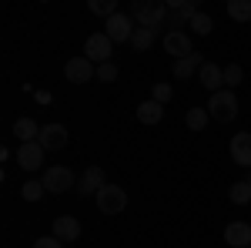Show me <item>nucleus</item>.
I'll return each instance as SVG.
<instances>
[{
	"instance_id": "nucleus-2",
	"label": "nucleus",
	"mask_w": 251,
	"mask_h": 248,
	"mask_svg": "<svg viewBox=\"0 0 251 248\" xmlns=\"http://www.w3.org/2000/svg\"><path fill=\"white\" fill-rule=\"evenodd\" d=\"M208 114H211V121H218V124H231L234 117H238V97H234V91H218V94L208 97Z\"/></svg>"
},
{
	"instance_id": "nucleus-16",
	"label": "nucleus",
	"mask_w": 251,
	"mask_h": 248,
	"mask_svg": "<svg viewBox=\"0 0 251 248\" xmlns=\"http://www.w3.org/2000/svg\"><path fill=\"white\" fill-rule=\"evenodd\" d=\"M204 67V57L194 51V54H188V57H181V60H174V67H171V74L177 77V81H188V77H194L198 71Z\"/></svg>"
},
{
	"instance_id": "nucleus-30",
	"label": "nucleus",
	"mask_w": 251,
	"mask_h": 248,
	"mask_svg": "<svg viewBox=\"0 0 251 248\" xmlns=\"http://www.w3.org/2000/svg\"><path fill=\"white\" fill-rule=\"evenodd\" d=\"M34 248H64V242L54 238V235H40L37 242H34Z\"/></svg>"
},
{
	"instance_id": "nucleus-31",
	"label": "nucleus",
	"mask_w": 251,
	"mask_h": 248,
	"mask_svg": "<svg viewBox=\"0 0 251 248\" xmlns=\"http://www.w3.org/2000/svg\"><path fill=\"white\" fill-rule=\"evenodd\" d=\"M245 181H248V185H251V171H248V178H245Z\"/></svg>"
},
{
	"instance_id": "nucleus-10",
	"label": "nucleus",
	"mask_w": 251,
	"mask_h": 248,
	"mask_svg": "<svg viewBox=\"0 0 251 248\" xmlns=\"http://www.w3.org/2000/svg\"><path fill=\"white\" fill-rule=\"evenodd\" d=\"M104 185H107V178H104V171L94 165V168H87V171L77 178V188H74V191H77L80 198H91V194H97Z\"/></svg>"
},
{
	"instance_id": "nucleus-13",
	"label": "nucleus",
	"mask_w": 251,
	"mask_h": 248,
	"mask_svg": "<svg viewBox=\"0 0 251 248\" xmlns=\"http://www.w3.org/2000/svg\"><path fill=\"white\" fill-rule=\"evenodd\" d=\"M54 238H60L64 245H67V242H77L80 238V221L74 215H57V218H54Z\"/></svg>"
},
{
	"instance_id": "nucleus-32",
	"label": "nucleus",
	"mask_w": 251,
	"mask_h": 248,
	"mask_svg": "<svg viewBox=\"0 0 251 248\" xmlns=\"http://www.w3.org/2000/svg\"><path fill=\"white\" fill-rule=\"evenodd\" d=\"M248 248H251V245H248Z\"/></svg>"
},
{
	"instance_id": "nucleus-14",
	"label": "nucleus",
	"mask_w": 251,
	"mask_h": 248,
	"mask_svg": "<svg viewBox=\"0 0 251 248\" xmlns=\"http://www.w3.org/2000/svg\"><path fill=\"white\" fill-rule=\"evenodd\" d=\"M231 161L251 171V131H241L231 138Z\"/></svg>"
},
{
	"instance_id": "nucleus-17",
	"label": "nucleus",
	"mask_w": 251,
	"mask_h": 248,
	"mask_svg": "<svg viewBox=\"0 0 251 248\" xmlns=\"http://www.w3.org/2000/svg\"><path fill=\"white\" fill-rule=\"evenodd\" d=\"M225 242L231 248H248L251 245V225L248 221H231L225 228Z\"/></svg>"
},
{
	"instance_id": "nucleus-8",
	"label": "nucleus",
	"mask_w": 251,
	"mask_h": 248,
	"mask_svg": "<svg viewBox=\"0 0 251 248\" xmlns=\"http://www.w3.org/2000/svg\"><path fill=\"white\" fill-rule=\"evenodd\" d=\"M97 74V64H91V60L84 57H71L67 64H64V77L71 81V84H87V81H94Z\"/></svg>"
},
{
	"instance_id": "nucleus-19",
	"label": "nucleus",
	"mask_w": 251,
	"mask_h": 248,
	"mask_svg": "<svg viewBox=\"0 0 251 248\" xmlns=\"http://www.w3.org/2000/svg\"><path fill=\"white\" fill-rule=\"evenodd\" d=\"M161 117H164V104H157V101H144V104H137V121L141 124H161Z\"/></svg>"
},
{
	"instance_id": "nucleus-23",
	"label": "nucleus",
	"mask_w": 251,
	"mask_h": 248,
	"mask_svg": "<svg viewBox=\"0 0 251 248\" xmlns=\"http://www.w3.org/2000/svg\"><path fill=\"white\" fill-rule=\"evenodd\" d=\"M44 191H47V188H44V181H24V185H20V198L34 205V201L44 198Z\"/></svg>"
},
{
	"instance_id": "nucleus-24",
	"label": "nucleus",
	"mask_w": 251,
	"mask_h": 248,
	"mask_svg": "<svg viewBox=\"0 0 251 248\" xmlns=\"http://www.w3.org/2000/svg\"><path fill=\"white\" fill-rule=\"evenodd\" d=\"M87 10H91V14H97V17H114L117 14V0H91V3H87Z\"/></svg>"
},
{
	"instance_id": "nucleus-4",
	"label": "nucleus",
	"mask_w": 251,
	"mask_h": 248,
	"mask_svg": "<svg viewBox=\"0 0 251 248\" xmlns=\"http://www.w3.org/2000/svg\"><path fill=\"white\" fill-rule=\"evenodd\" d=\"M201 10H198V0H168V27L171 30H181L184 24H191Z\"/></svg>"
},
{
	"instance_id": "nucleus-3",
	"label": "nucleus",
	"mask_w": 251,
	"mask_h": 248,
	"mask_svg": "<svg viewBox=\"0 0 251 248\" xmlns=\"http://www.w3.org/2000/svg\"><path fill=\"white\" fill-rule=\"evenodd\" d=\"M97 208H100V215H121V211L127 208V191L117 188V185H104V188L94 194Z\"/></svg>"
},
{
	"instance_id": "nucleus-7",
	"label": "nucleus",
	"mask_w": 251,
	"mask_h": 248,
	"mask_svg": "<svg viewBox=\"0 0 251 248\" xmlns=\"http://www.w3.org/2000/svg\"><path fill=\"white\" fill-rule=\"evenodd\" d=\"M134 30H137V27H134V17H131V14H121V10H117L114 17L104 24V34L114 40V44H131Z\"/></svg>"
},
{
	"instance_id": "nucleus-12",
	"label": "nucleus",
	"mask_w": 251,
	"mask_h": 248,
	"mask_svg": "<svg viewBox=\"0 0 251 248\" xmlns=\"http://www.w3.org/2000/svg\"><path fill=\"white\" fill-rule=\"evenodd\" d=\"M164 51H168V54H174V60H181V57H188V54H194L191 37H188L184 30H168V34H164Z\"/></svg>"
},
{
	"instance_id": "nucleus-25",
	"label": "nucleus",
	"mask_w": 251,
	"mask_h": 248,
	"mask_svg": "<svg viewBox=\"0 0 251 248\" xmlns=\"http://www.w3.org/2000/svg\"><path fill=\"white\" fill-rule=\"evenodd\" d=\"M151 44H154V30H148V27H137L134 37H131V47H134V51H148Z\"/></svg>"
},
{
	"instance_id": "nucleus-27",
	"label": "nucleus",
	"mask_w": 251,
	"mask_h": 248,
	"mask_svg": "<svg viewBox=\"0 0 251 248\" xmlns=\"http://www.w3.org/2000/svg\"><path fill=\"white\" fill-rule=\"evenodd\" d=\"M241 81H245V71H241V64H228V67H225V87H228V91H234Z\"/></svg>"
},
{
	"instance_id": "nucleus-28",
	"label": "nucleus",
	"mask_w": 251,
	"mask_h": 248,
	"mask_svg": "<svg viewBox=\"0 0 251 248\" xmlns=\"http://www.w3.org/2000/svg\"><path fill=\"white\" fill-rule=\"evenodd\" d=\"M94 81H100V84H111V81H117V64H114V60H107V64H97Z\"/></svg>"
},
{
	"instance_id": "nucleus-21",
	"label": "nucleus",
	"mask_w": 251,
	"mask_h": 248,
	"mask_svg": "<svg viewBox=\"0 0 251 248\" xmlns=\"http://www.w3.org/2000/svg\"><path fill=\"white\" fill-rule=\"evenodd\" d=\"M228 17L238 24H248L251 20V0H231L228 3Z\"/></svg>"
},
{
	"instance_id": "nucleus-1",
	"label": "nucleus",
	"mask_w": 251,
	"mask_h": 248,
	"mask_svg": "<svg viewBox=\"0 0 251 248\" xmlns=\"http://www.w3.org/2000/svg\"><path fill=\"white\" fill-rule=\"evenodd\" d=\"M131 17L137 20V27H148L157 34V27L168 20V0H134Z\"/></svg>"
},
{
	"instance_id": "nucleus-15",
	"label": "nucleus",
	"mask_w": 251,
	"mask_h": 248,
	"mask_svg": "<svg viewBox=\"0 0 251 248\" xmlns=\"http://www.w3.org/2000/svg\"><path fill=\"white\" fill-rule=\"evenodd\" d=\"M198 81H201L211 94H218V91H225V67H218V64H211V60H204V67L198 71Z\"/></svg>"
},
{
	"instance_id": "nucleus-11",
	"label": "nucleus",
	"mask_w": 251,
	"mask_h": 248,
	"mask_svg": "<svg viewBox=\"0 0 251 248\" xmlns=\"http://www.w3.org/2000/svg\"><path fill=\"white\" fill-rule=\"evenodd\" d=\"M44 154H47V151L40 148L37 141H30V144H20L14 158H17V165L24 168V171H37L40 165H44Z\"/></svg>"
},
{
	"instance_id": "nucleus-20",
	"label": "nucleus",
	"mask_w": 251,
	"mask_h": 248,
	"mask_svg": "<svg viewBox=\"0 0 251 248\" xmlns=\"http://www.w3.org/2000/svg\"><path fill=\"white\" fill-rule=\"evenodd\" d=\"M208 108H191V111H188V114H184V124H188V128H191V131H204V128H208Z\"/></svg>"
},
{
	"instance_id": "nucleus-9",
	"label": "nucleus",
	"mask_w": 251,
	"mask_h": 248,
	"mask_svg": "<svg viewBox=\"0 0 251 248\" xmlns=\"http://www.w3.org/2000/svg\"><path fill=\"white\" fill-rule=\"evenodd\" d=\"M67 141H71V134H67L64 124H44L40 128V138H37V144L44 151H64Z\"/></svg>"
},
{
	"instance_id": "nucleus-22",
	"label": "nucleus",
	"mask_w": 251,
	"mask_h": 248,
	"mask_svg": "<svg viewBox=\"0 0 251 248\" xmlns=\"http://www.w3.org/2000/svg\"><path fill=\"white\" fill-rule=\"evenodd\" d=\"M228 198H231V205H248L251 201V185L248 181H234L231 188H228Z\"/></svg>"
},
{
	"instance_id": "nucleus-6",
	"label": "nucleus",
	"mask_w": 251,
	"mask_h": 248,
	"mask_svg": "<svg viewBox=\"0 0 251 248\" xmlns=\"http://www.w3.org/2000/svg\"><path fill=\"white\" fill-rule=\"evenodd\" d=\"M40 181H44V188L50 191V194H64V191L74 188V171H71L67 165H50Z\"/></svg>"
},
{
	"instance_id": "nucleus-5",
	"label": "nucleus",
	"mask_w": 251,
	"mask_h": 248,
	"mask_svg": "<svg viewBox=\"0 0 251 248\" xmlns=\"http://www.w3.org/2000/svg\"><path fill=\"white\" fill-rule=\"evenodd\" d=\"M84 57L91 60V64H107V60L114 57V40L107 37L104 30L91 34V37L84 40Z\"/></svg>"
},
{
	"instance_id": "nucleus-29",
	"label": "nucleus",
	"mask_w": 251,
	"mask_h": 248,
	"mask_svg": "<svg viewBox=\"0 0 251 248\" xmlns=\"http://www.w3.org/2000/svg\"><path fill=\"white\" fill-rule=\"evenodd\" d=\"M171 97H174V87H171V84H164V81L151 87V101H157V104H168Z\"/></svg>"
},
{
	"instance_id": "nucleus-26",
	"label": "nucleus",
	"mask_w": 251,
	"mask_h": 248,
	"mask_svg": "<svg viewBox=\"0 0 251 248\" xmlns=\"http://www.w3.org/2000/svg\"><path fill=\"white\" fill-rule=\"evenodd\" d=\"M188 27H191L194 34H201V37H204V34H211V30H214V20H211V14H204V10H201Z\"/></svg>"
},
{
	"instance_id": "nucleus-18",
	"label": "nucleus",
	"mask_w": 251,
	"mask_h": 248,
	"mask_svg": "<svg viewBox=\"0 0 251 248\" xmlns=\"http://www.w3.org/2000/svg\"><path fill=\"white\" fill-rule=\"evenodd\" d=\"M14 138H17L20 144L37 141V138H40V124L34 121V117H17V121H14Z\"/></svg>"
}]
</instances>
